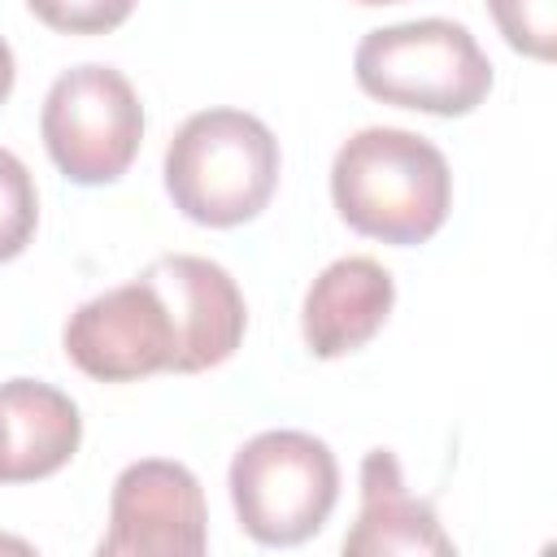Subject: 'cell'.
<instances>
[{
    "label": "cell",
    "mask_w": 557,
    "mask_h": 557,
    "mask_svg": "<svg viewBox=\"0 0 557 557\" xmlns=\"http://www.w3.org/2000/svg\"><path fill=\"white\" fill-rule=\"evenodd\" d=\"M331 200L357 235L409 248L444 226L453 174L431 139L400 126H366L335 152Z\"/></svg>",
    "instance_id": "obj_1"
},
{
    "label": "cell",
    "mask_w": 557,
    "mask_h": 557,
    "mask_svg": "<svg viewBox=\"0 0 557 557\" xmlns=\"http://www.w3.org/2000/svg\"><path fill=\"white\" fill-rule=\"evenodd\" d=\"M278 183V139L244 109L191 113L165 148V191L200 226L252 222Z\"/></svg>",
    "instance_id": "obj_2"
},
{
    "label": "cell",
    "mask_w": 557,
    "mask_h": 557,
    "mask_svg": "<svg viewBox=\"0 0 557 557\" xmlns=\"http://www.w3.org/2000/svg\"><path fill=\"white\" fill-rule=\"evenodd\" d=\"M357 87L383 104L461 117L492 91V61L479 39L448 17L379 26L357 44Z\"/></svg>",
    "instance_id": "obj_3"
},
{
    "label": "cell",
    "mask_w": 557,
    "mask_h": 557,
    "mask_svg": "<svg viewBox=\"0 0 557 557\" xmlns=\"http://www.w3.org/2000/svg\"><path fill=\"white\" fill-rule=\"evenodd\" d=\"M335 496V453L309 431H261L231 461V505L257 544L292 548L318 535Z\"/></svg>",
    "instance_id": "obj_4"
},
{
    "label": "cell",
    "mask_w": 557,
    "mask_h": 557,
    "mask_svg": "<svg viewBox=\"0 0 557 557\" xmlns=\"http://www.w3.org/2000/svg\"><path fill=\"white\" fill-rule=\"evenodd\" d=\"M39 131L70 183L100 187L131 170L144 139V104L122 70L87 61L48 87Z\"/></svg>",
    "instance_id": "obj_5"
},
{
    "label": "cell",
    "mask_w": 557,
    "mask_h": 557,
    "mask_svg": "<svg viewBox=\"0 0 557 557\" xmlns=\"http://www.w3.org/2000/svg\"><path fill=\"white\" fill-rule=\"evenodd\" d=\"M209 544V513L196 474L183 461H131L109 500L104 557H200Z\"/></svg>",
    "instance_id": "obj_6"
},
{
    "label": "cell",
    "mask_w": 557,
    "mask_h": 557,
    "mask_svg": "<svg viewBox=\"0 0 557 557\" xmlns=\"http://www.w3.org/2000/svg\"><path fill=\"white\" fill-rule=\"evenodd\" d=\"M65 357L100 383H131L170 370L174 326L157 287L139 274L83 300L65 322Z\"/></svg>",
    "instance_id": "obj_7"
},
{
    "label": "cell",
    "mask_w": 557,
    "mask_h": 557,
    "mask_svg": "<svg viewBox=\"0 0 557 557\" xmlns=\"http://www.w3.org/2000/svg\"><path fill=\"white\" fill-rule=\"evenodd\" d=\"M144 278L157 287L174 326V361H170L174 374L213 370L239 348L248 309L235 278L218 261L191 252H165L144 270Z\"/></svg>",
    "instance_id": "obj_8"
},
{
    "label": "cell",
    "mask_w": 557,
    "mask_h": 557,
    "mask_svg": "<svg viewBox=\"0 0 557 557\" xmlns=\"http://www.w3.org/2000/svg\"><path fill=\"white\" fill-rule=\"evenodd\" d=\"M348 557H448L453 540L444 535L435 505L405 487L400 461L392 448H370L361 457V513L344 535Z\"/></svg>",
    "instance_id": "obj_9"
},
{
    "label": "cell",
    "mask_w": 557,
    "mask_h": 557,
    "mask_svg": "<svg viewBox=\"0 0 557 557\" xmlns=\"http://www.w3.org/2000/svg\"><path fill=\"white\" fill-rule=\"evenodd\" d=\"M396 300L392 274L374 257H339L331 261L313 287L305 292L300 331L313 357H344L374 339Z\"/></svg>",
    "instance_id": "obj_10"
},
{
    "label": "cell",
    "mask_w": 557,
    "mask_h": 557,
    "mask_svg": "<svg viewBox=\"0 0 557 557\" xmlns=\"http://www.w3.org/2000/svg\"><path fill=\"white\" fill-rule=\"evenodd\" d=\"M83 440L78 405L39 379L0 383V483L57 474Z\"/></svg>",
    "instance_id": "obj_11"
},
{
    "label": "cell",
    "mask_w": 557,
    "mask_h": 557,
    "mask_svg": "<svg viewBox=\"0 0 557 557\" xmlns=\"http://www.w3.org/2000/svg\"><path fill=\"white\" fill-rule=\"evenodd\" d=\"M35 222H39L35 178L22 165V157L0 148V261H13L30 244Z\"/></svg>",
    "instance_id": "obj_12"
},
{
    "label": "cell",
    "mask_w": 557,
    "mask_h": 557,
    "mask_svg": "<svg viewBox=\"0 0 557 557\" xmlns=\"http://www.w3.org/2000/svg\"><path fill=\"white\" fill-rule=\"evenodd\" d=\"M557 0H487L500 35L509 39V48L548 61L553 57V39H557Z\"/></svg>",
    "instance_id": "obj_13"
},
{
    "label": "cell",
    "mask_w": 557,
    "mask_h": 557,
    "mask_svg": "<svg viewBox=\"0 0 557 557\" xmlns=\"http://www.w3.org/2000/svg\"><path fill=\"white\" fill-rule=\"evenodd\" d=\"M26 9L65 35H104L122 26L135 9V0H26Z\"/></svg>",
    "instance_id": "obj_14"
},
{
    "label": "cell",
    "mask_w": 557,
    "mask_h": 557,
    "mask_svg": "<svg viewBox=\"0 0 557 557\" xmlns=\"http://www.w3.org/2000/svg\"><path fill=\"white\" fill-rule=\"evenodd\" d=\"M13 74H17V70H13V48L0 39V104H4L9 91H13Z\"/></svg>",
    "instance_id": "obj_15"
},
{
    "label": "cell",
    "mask_w": 557,
    "mask_h": 557,
    "mask_svg": "<svg viewBox=\"0 0 557 557\" xmlns=\"http://www.w3.org/2000/svg\"><path fill=\"white\" fill-rule=\"evenodd\" d=\"M357 4H400V0H357Z\"/></svg>",
    "instance_id": "obj_16"
}]
</instances>
